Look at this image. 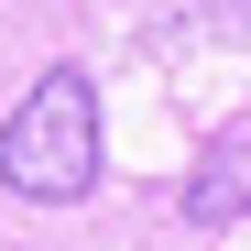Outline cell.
Segmentation results:
<instances>
[{
  "instance_id": "obj_1",
  "label": "cell",
  "mask_w": 251,
  "mask_h": 251,
  "mask_svg": "<svg viewBox=\"0 0 251 251\" xmlns=\"http://www.w3.org/2000/svg\"><path fill=\"white\" fill-rule=\"evenodd\" d=\"M0 186L22 207H76L99 186V88L88 66H44L22 109L0 120Z\"/></svg>"
},
{
  "instance_id": "obj_2",
  "label": "cell",
  "mask_w": 251,
  "mask_h": 251,
  "mask_svg": "<svg viewBox=\"0 0 251 251\" xmlns=\"http://www.w3.org/2000/svg\"><path fill=\"white\" fill-rule=\"evenodd\" d=\"M186 219H207V229L251 219V120H240V131H219V142L197 153V175H186Z\"/></svg>"
}]
</instances>
